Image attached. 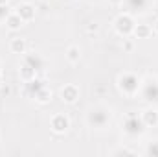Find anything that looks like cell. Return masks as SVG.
<instances>
[{"label":"cell","mask_w":158,"mask_h":157,"mask_svg":"<svg viewBox=\"0 0 158 157\" xmlns=\"http://www.w3.org/2000/svg\"><path fill=\"white\" fill-rule=\"evenodd\" d=\"M86 124L92 129H107L110 126V109L105 105H94L86 113Z\"/></svg>","instance_id":"1"},{"label":"cell","mask_w":158,"mask_h":157,"mask_svg":"<svg viewBox=\"0 0 158 157\" xmlns=\"http://www.w3.org/2000/svg\"><path fill=\"white\" fill-rule=\"evenodd\" d=\"M140 85H142V78H138L134 72H121L118 76V89L121 94L134 98L140 92Z\"/></svg>","instance_id":"2"},{"label":"cell","mask_w":158,"mask_h":157,"mask_svg":"<svg viewBox=\"0 0 158 157\" xmlns=\"http://www.w3.org/2000/svg\"><path fill=\"white\" fill-rule=\"evenodd\" d=\"M121 129H123V133L129 139H138V137L143 135V131L147 128H145L143 120H142V117L138 113H129L127 117L123 118V122H121Z\"/></svg>","instance_id":"3"},{"label":"cell","mask_w":158,"mask_h":157,"mask_svg":"<svg viewBox=\"0 0 158 157\" xmlns=\"http://www.w3.org/2000/svg\"><path fill=\"white\" fill-rule=\"evenodd\" d=\"M142 100L149 105H158V78H149L142 79V85H140V92Z\"/></svg>","instance_id":"4"},{"label":"cell","mask_w":158,"mask_h":157,"mask_svg":"<svg viewBox=\"0 0 158 157\" xmlns=\"http://www.w3.org/2000/svg\"><path fill=\"white\" fill-rule=\"evenodd\" d=\"M134 26H136L134 17L131 13H127V11L119 13L116 17V20H114V30L118 32V35H121V37H129L134 32Z\"/></svg>","instance_id":"5"},{"label":"cell","mask_w":158,"mask_h":157,"mask_svg":"<svg viewBox=\"0 0 158 157\" xmlns=\"http://www.w3.org/2000/svg\"><path fill=\"white\" fill-rule=\"evenodd\" d=\"M153 0H123V6L127 9V13L131 15H138V13H145L151 7Z\"/></svg>","instance_id":"6"},{"label":"cell","mask_w":158,"mask_h":157,"mask_svg":"<svg viewBox=\"0 0 158 157\" xmlns=\"http://www.w3.org/2000/svg\"><path fill=\"white\" fill-rule=\"evenodd\" d=\"M50 128L53 133H64L68 128H70V120L64 113H57L50 118Z\"/></svg>","instance_id":"7"},{"label":"cell","mask_w":158,"mask_h":157,"mask_svg":"<svg viewBox=\"0 0 158 157\" xmlns=\"http://www.w3.org/2000/svg\"><path fill=\"white\" fill-rule=\"evenodd\" d=\"M140 117H142V120H143L145 128H156L158 126V109H156V105L145 107V109L140 113Z\"/></svg>","instance_id":"8"},{"label":"cell","mask_w":158,"mask_h":157,"mask_svg":"<svg viewBox=\"0 0 158 157\" xmlns=\"http://www.w3.org/2000/svg\"><path fill=\"white\" fill-rule=\"evenodd\" d=\"M79 98V89L77 85H74V83H68V85H64L63 89H61V100L64 102V104H76Z\"/></svg>","instance_id":"9"},{"label":"cell","mask_w":158,"mask_h":157,"mask_svg":"<svg viewBox=\"0 0 158 157\" xmlns=\"http://www.w3.org/2000/svg\"><path fill=\"white\" fill-rule=\"evenodd\" d=\"M46 83L42 81V79L39 78V76H35V78H31V79H28V81H24V85H22V91H24V94L26 96H35L37 92H39L40 89L44 87Z\"/></svg>","instance_id":"10"},{"label":"cell","mask_w":158,"mask_h":157,"mask_svg":"<svg viewBox=\"0 0 158 157\" xmlns=\"http://www.w3.org/2000/svg\"><path fill=\"white\" fill-rule=\"evenodd\" d=\"M15 11L19 13V17H20L24 22H30V20L35 19V6L30 4V2H22V4H19Z\"/></svg>","instance_id":"11"},{"label":"cell","mask_w":158,"mask_h":157,"mask_svg":"<svg viewBox=\"0 0 158 157\" xmlns=\"http://www.w3.org/2000/svg\"><path fill=\"white\" fill-rule=\"evenodd\" d=\"M22 63L30 65V67H31V69H33V70H35L37 74H39V72H42V70H44V67H46L44 59L40 57L39 54H35V52H33V54H26V56H24V61H22Z\"/></svg>","instance_id":"12"},{"label":"cell","mask_w":158,"mask_h":157,"mask_svg":"<svg viewBox=\"0 0 158 157\" xmlns=\"http://www.w3.org/2000/svg\"><path fill=\"white\" fill-rule=\"evenodd\" d=\"M4 22H6V26H7L9 30H13V32H15V30H20V26L24 24V20L19 17V13H17V11H11V13L6 17V20H4Z\"/></svg>","instance_id":"13"},{"label":"cell","mask_w":158,"mask_h":157,"mask_svg":"<svg viewBox=\"0 0 158 157\" xmlns=\"http://www.w3.org/2000/svg\"><path fill=\"white\" fill-rule=\"evenodd\" d=\"M132 34H134L138 39H147V37L153 34V28H151L149 24H136Z\"/></svg>","instance_id":"14"},{"label":"cell","mask_w":158,"mask_h":157,"mask_svg":"<svg viewBox=\"0 0 158 157\" xmlns=\"http://www.w3.org/2000/svg\"><path fill=\"white\" fill-rule=\"evenodd\" d=\"M9 50H11L13 54H26V41L20 39V37L11 39V43H9Z\"/></svg>","instance_id":"15"},{"label":"cell","mask_w":158,"mask_h":157,"mask_svg":"<svg viewBox=\"0 0 158 157\" xmlns=\"http://www.w3.org/2000/svg\"><path fill=\"white\" fill-rule=\"evenodd\" d=\"M33 98H35V102H37V104H42V105H44V104H50V100H52V91L44 85L39 92L33 96Z\"/></svg>","instance_id":"16"},{"label":"cell","mask_w":158,"mask_h":157,"mask_svg":"<svg viewBox=\"0 0 158 157\" xmlns=\"http://www.w3.org/2000/svg\"><path fill=\"white\" fill-rule=\"evenodd\" d=\"M66 59H68L70 63H77L79 59H81V48L76 46V44L68 46V50H66Z\"/></svg>","instance_id":"17"},{"label":"cell","mask_w":158,"mask_h":157,"mask_svg":"<svg viewBox=\"0 0 158 157\" xmlns=\"http://www.w3.org/2000/svg\"><path fill=\"white\" fill-rule=\"evenodd\" d=\"M37 76V72L30 67V65H26V63H22V67H20V78L24 79V81H28V79L35 78Z\"/></svg>","instance_id":"18"},{"label":"cell","mask_w":158,"mask_h":157,"mask_svg":"<svg viewBox=\"0 0 158 157\" xmlns=\"http://www.w3.org/2000/svg\"><path fill=\"white\" fill-rule=\"evenodd\" d=\"M143 154H145V155H158V142H151V144H147V148H145Z\"/></svg>","instance_id":"19"},{"label":"cell","mask_w":158,"mask_h":157,"mask_svg":"<svg viewBox=\"0 0 158 157\" xmlns=\"http://www.w3.org/2000/svg\"><path fill=\"white\" fill-rule=\"evenodd\" d=\"M112 155H134V152L132 150H129V148H116L114 152H112Z\"/></svg>","instance_id":"20"},{"label":"cell","mask_w":158,"mask_h":157,"mask_svg":"<svg viewBox=\"0 0 158 157\" xmlns=\"http://www.w3.org/2000/svg\"><path fill=\"white\" fill-rule=\"evenodd\" d=\"M9 13H11V11H9V7H7V4H0V22L6 20V17H7Z\"/></svg>","instance_id":"21"},{"label":"cell","mask_w":158,"mask_h":157,"mask_svg":"<svg viewBox=\"0 0 158 157\" xmlns=\"http://www.w3.org/2000/svg\"><path fill=\"white\" fill-rule=\"evenodd\" d=\"M123 48H125V50H132V41H129L125 37V39H123Z\"/></svg>","instance_id":"22"},{"label":"cell","mask_w":158,"mask_h":157,"mask_svg":"<svg viewBox=\"0 0 158 157\" xmlns=\"http://www.w3.org/2000/svg\"><path fill=\"white\" fill-rule=\"evenodd\" d=\"M109 4L114 7H119V6H123V0H109Z\"/></svg>","instance_id":"23"},{"label":"cell","mask_w":158,"mask_h":157,"mask_svg":"<svg viewBox=\"0 0 158 157\" xmlns=\"http://www.w3.org/2000/svg\"><path fill=\"white\" fill-rule=\"evenodd\" d=\"M153 34H155V35H158V20L153 24Z\"/></svg>","instance_id":"24"},{"label":"cell","mask_w":158,"mask_h":157,"mask_svg":"<svg viewBox=\"0 0 158 157\" xmlns=\"http://www.w3.org/2000/svg\"><path fill=\"white\" fill-rule=\"evenodd\" d=\"M2 83H4V78H2V72H0V87H2Z\"/></svg>","instance_id":"25"},{"label":"cell","mask_w":158,"mask_h":157,"mask_svg":"<svg viewBox=\"0 0 158 157\" xmlns=\"http://www.w3.org/2000/svg\"><path fill=\"white\" fill-rule=\"evenodd\" d=\"M0 4H7V0H0Z\"/></svg>","instance_id":"26"},{"label":"cell","mask_w":158,"mask_h":157,"mask_svg":"<svg viewBox=\"0 0 158 157\" xmlns=\"http://www.w3.org/2000/svg\"><path fill=\"white\" fill-rule=\"evenodd\" d=\"M86 2H92V4H94V2H99V0H86Z\"/></svg>","instance_id":"27"}]
</instances>
